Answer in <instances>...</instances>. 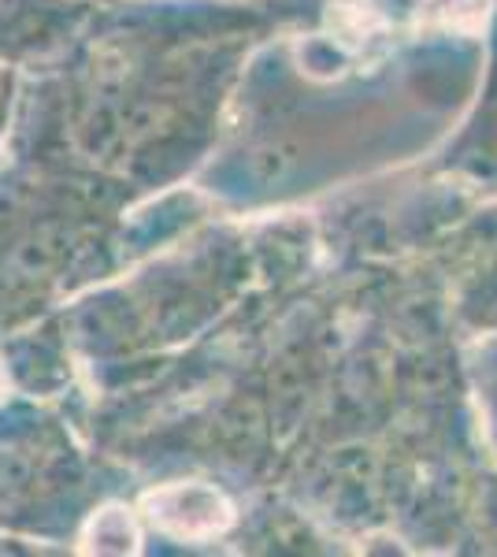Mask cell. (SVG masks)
<instances>
[{
  "label": "cell",
  "instance_id": "2",
  "mask_svg": "<svg viewBox=\"0 0 497 557\" xmlns=\"http://www.w3.org/2000/svg\"><path fill=\"white\" fill-rule=\"evenodd\" d=\"M138 550V524L123 506H104L86 524L83 554H134Z\"/></svg>",
  "mask_w": 497,
  "mask_h": 557
},
{
  "label": "cell",
  "instance_id": "4",
  "mask_svg": "<svg viewBox=\"0 0 497 557\" xmlns=\"http://www.w3.org/2000/svg\"><path fill=\"white\" fill-rule=\"evenodd\" d=\"M8 391H12V380H8V368H4V361H0V401L8 398Z\"/></svg>",
  "mask_w": 497,
  "mask_h": 557
},
{
  "label": "cell",
  "instance_id": "3",
  "mask_svg": "<svg viewBox=\"0 0 497 557\" xmlns=\"http://www.w3.org/2000/svg\"><path fill=\"white\" fill-rule=\"evenodd\" d=\"M423 26H442L453 34H479L490 20V0H420L415 4Z\"/></svg>",
  "mask_w": 497,
  "mask_h": 557
},
{
  "label": "cell",
  "instance_id": "1",
  "mask_svg": "<svg viewBox=\"0 0 497 557\" xmlns=\"http://www.w3.org/2000/svg\"><path fill=\"white\" fill-rule=\"evenodd\" d=\"M141 509L160 532L175 539H212L227 532L234 520L231 502L208 483H167L149 491Z\"/></svg>",
  "mask_w": 497,
  "mask_h": 557
}]
</instances>
